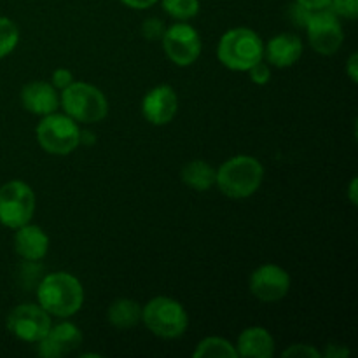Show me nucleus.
Listing matches in <instances>:
<instances>
[{
	"label": "nucleus",
	"mask_w": 358,
	"mask_h": 358,
	"mask_svg": "<svg viewBox=\"0 0 358 358\" xmlns=\"http://www.w3.org/2000/svg\"><path fill=\"white\" fill-rule=\"evenodd\" d=\"M37 304L51 317H73L84 304L83 283L70 273H49L37 285Z\"/></svg>",
	"instance_id": "obj_1"
},
{
	"label": "nucleus",
	"mask_w": 358,
	"mask_h": 358,
	"mask_svg": "<svg viewBox=\"0 0 358 358\" xmlns=\"http://www.w3.org/2000/svg\"><path fill=\"white\" fill-rule=\"evenodd\" d=\"M264 166L254 156H233L217 168L215 185L231 199H247L261 189Z\"/></svg>",
	"instance_id": "obj_2"
},
{
	"label": "nucleus",
	"mask_w": 358,
	"mask_h": 358,
	"mask_svg": "<svg viewBox=\"0 0 358 358\" xmlns=\"http://www.w3.org/2000/svg\"><path fill=\"white\" fill-rule=\"evenodd\" d=\"M217 58L233 72H247L250 66L264 59V42L252 28H231L217 44Z\"/></svg>",
	"instance_id": "obj_3"
},
{
	"label": "nucleus",
	"mask_w": 358,
	"mask_h": 358,
	"mask_svg": "<svg viewBox=\"0 0 358 358\" xmlns=\"http://www.w3.org/2000/svg\"><path fill=\"white\" fill-rule=\"evenodd\" d=\"M59 107L79 124H96L108 114V100L103 91L83 80H73L59 91Z\"/></svg>",
	"instance_id": "obj_4"
},
{
	"label": "nucleus",
	"mask_w": 358,
	"mask_h": 358,
	"mask_svg": "<svg viewBox=\"0 0 358 358\" xmlns=\"http://www.w3.org/2000/svg\"><path fill=\"white\" fill-rule=\"evenodd\" d=\"M142 324L156 338L178 339L187 331L189 315L177 299L157 296L142 306Z\"/></svg>",
	"instance_id": "obj_5"
},
{
	"label": "nucleus",
	"mask_w": 358,
	"mask_h": 358,
	"mask_svg": "<svg viewBox=\"0 0 358 358\" xmlns=\"http://www.w3.org/2000/svg\"><path fill=\"white\" fill-rule=\"evenodd\" d=\"M38 145L52 156H69L80 145V126L58 110L44 115L35 128Z\"/></svg>",
	"instance_id": "obj_6"
},
{
	"label": "nucleus",
	"mask_w": 358,
	"mask_h": 358,
	"mask_svg": "<svg viewBox=\"0 0 358 358\" xmlns=\"http://www.w3.org/2000/svg\"><path fill=\"white\" fill-rule=\"evenodd\" d=\"M35 208L37 198L27 182L9 180L0 187V224L7 229H17L31 222Z\"/></svg>",
	"instance_id": "obj_7"
},
{
	"label": "nucleus",
	"mask_w": 358,
	"mask_h": 358,
	"mask_svg": "<svg viewBox=\"0 0 358 358\" xmlns=\"http://www.w3.org/2000/svg\"><path fill=\"white\" fill-rule=\"evenodd\" d=\"M304 30L308 34V41L315 52L322 56H332L339 51L345 41L341 20L331 9L311 10Z\"/></svg>",
	"instance_id": "obj_8"
},
{
	"label": "nucleus",
	"mask_w": 358,
	"mask_h": 358,
	"mask_svg": "<svg viewBox=\"0 0 358 358\" xmlns=\"http://www.w3.org/2000/svg\"><path fill=\"white\" fill-rule=\"evenodd\" d=\"M161 42H163L164 55L168 56V59L182 69L198 62L203 49L198 30L185 21H177V23L170 24L164 30Z\"/></svg>",
	"instance_id": "obj_9"
},
{
	"label": "nucleus",
	"mask_w": 358,
	"mask_h": 358,
	"mask_svg": "<svg viewBox=\"0 0 358 358\" xmlns=\"http://www.w3.org/2000/svg\"><path fill=\"white\" fill-rule=\"evenodd\" d=\"M7 331L16 339L37 345L51 329V315L38 304H20L7 315Z\"/></svg>",
	"instance_id": "obj_10"
},
{
	"label": "nucleus",
	"mask_w": 358,
	"mask_h": 358,
	"mask_svg": "<svg viewBox=\"0 0 358 358\" xmlns=\"http://www.w3.org/2000/svg\"><path fill=\"white\" fill-rule=\"evenodd\" d=\"M290 275L278 264H262L248 278L250 294L261 303H278L289 294Z\"/></svg>",
	"instance_id": "obj_11"
},
{
	"label": "nucleus",
	"mask_w": 358,
	"mask_h": 358,
	"mask_svg": "<svg viewBox=\"0 0 358 358\" xmlns=\"http://www.w3.org/2000/svg\"><path fill=\"white\" fill-rule=\"evenodd\" d=\"M178 112L177 91L168 84L154 86L145 93L142 100V115L149 124L166 126L175 119Z\"/></svg>",
	"instance_id": "obj_12"
},
{
	"label": "nucleus",
	"mask_w": 358,
	"mask_h": 358,
	"mask_svg": "<svg viewBox=\"0 0 358 358\" xmlns=\"http://www.w3.org/2000/svg\"><path fill=\"white\" fill-rule=\"evenodd\" d=\"M83 345V332L72 322L51 325L48 334L37 343V353L42 358H62L76 352Z\"/></svg>",
	"instance_id": "obj_13"
},
{
	"label": "nucleus",
	"mask_w": 358,
	"mask_h": 358,
	"mask_svg": "<svg viewBox=\"0 0 358 358\" xmlns=\"http://www.w3.org/2000/svg\"><path fill=\"white\" fill-rule=\"evenodd\" d=\"M20 100L24 110L44 117V115L52 114L59 108V91L51 83L31 80L23 86Z\"/></svg>",
	"instance_id": "obj_14"
},
{
	"label": "nucleus",
	"mask_w": 358,
	"mask_h": 358,
	"mask_svg": "<svg viewBox=\"0 0 358 358\" xmlns=\"http://www.w3.org/2000/svg\"><path fill=\"white\" fill-rule=\"evenodd\" d=\"M303 51L304 45L299 35L283 31L269 38L268 44L264 45V58L275 69H289L299 62Z\"/></svg>",
	"instance_id": "obj_15"
},
{
	"label": "nucleus",
	"mask_w": 358,
	"mask_h": 358,
	"mask_svg": "<svg viewBox=\"0 0 358 358\" xmlns=\"http://www.w3.org/2000/svg\"><path fill=\"white\" fill-rule=\"evenodd\" d=\"M14 250L21 259L28 262H37L48 255L49 236L41 226L28 222L14 229Z\"/></svg>",
	"instance_id": "obj_16"
},
{
	"label": "nucleus",
	"mask_w": 358,
	"mask_h": 358,
	"mask_svg": "<svg viewBox=\"0 0 358 358\" xmlns=\"http://www.w3.org/2000/svg\"><path fill=\"white\" fill-rule=\"evenodd\" d=\"M234 348L238 358H271L275 355V338L268 329L254 325L238 336Z\"/></svg>",
	"instance_id": "obj_17"
},
{
	"label": "nucleus",
	"mask_w": 358,
	"mask_h": 358,
	"mask_svg": "<svg viewBox=\"0 0 358 358\" xmlns=\"http://www.w3.org/2000/svg\"><path fill=\"white\" fill-rule=\"evenodd\" d=\"M107 320L117 331H129L142 322V306L128 297H119L107 308Z\"/></svg>",
	"instance_id": "obj_18"
},
{
	"label": "nucleus",
	"mask_w": 358,
	"mask_h": 358,
	"mask_svg": "<svg viewBox=\"0 0 358 358\" xmlns=\"http://www.w3.org/2000/svg\"><path fill=\"white\" fill-rule=\"evenodd\" d=\"M217 170L205 159H192L182 168L180 178L184 185L198 192L210 191L215 185Z\"/></svg>",
	"instance_id": "obj_19"
},
{
	"label": "nucleus",
	"mask_w": 358,
	"mask_h": 358,
	"mask_svg": "<svg viewBox=\"0 0 358 358\" xmlns=\"http://www.w3.org/2000/svg\"><path fill=\"white\" fill-rule=\"evenodd\" d=\"M194 358H238L236 348L227 339L219 338V336H210V338L201 339L192 352Z\"/></svg>",
	"instance_id": "obj_20"
},
{
	"label": "nucleus",
	"mask_w": 358,
	"mask_h": 358,
	"mask_svg": "<svg viewBox=\"0 0 358 358\" xmlns=\"http://www.w3.org/2000/svg\"><path fill=\"white\" fill-rule=\"evenodd\" d=\"M164 13L175 21H189L198 16L199 0H159Z\"/></svg>",
	"instance_id": "obj_21"
},
{
	"label": "nucleus",
	"mask_w": 358,
	"mask_h": 358,
	"mask_svg": "<svg viewBox=\"0 0 358 358\" xmlns=\"http://www.w3.org/2000/svg\"><path fill=\"white\" fill-rule=\"evenodd\" d=\"M20 42V28L10 17L0 16V59L9 56Z\"/></svg>",
	"instance_id": "obj_22"
},
{
	"label": "nucleus",
	"mask_w": 358,
	"mask_h": 358,
	"mask_svg": "<svg viewBox=\"0 0 358 358\" xmlns=\"http://www.w3.org/2000/svg\"><path fill=\"white\" fill-rule=\"evenodd\" d=\"M329 9L341 20H357L358 17V0H331Z\"/></svg>",
	"instance_id": "obj_23"
},
{
	"label": "nucleus",
	"mask_w": 358,
	"mask_h": 358,
	"mask_svg": "<svg viewBox=\"0 0 358 358\" xmlns=\"http://www.w3.org/2000/svg\"><path fill=\"white\" fill-rule=\"evenodd\" d=\"M248 76H250V80L257 86H266V84L271 80V65L266 63L264 59H261L259 63H255L254 66L247 70Z\"/></svg>",
	"instance_id": "obj_24"
},
{
	"label": "nucleus",
	"mask_w": 358,
	"mask_h": 358,
	"mask_svg": "<svg viewBox=\"0 0 358 358\" xmlns=\"http://www.w3.org/2000/svg\"><path fill=\"white\" fill-rule=\"evenodd\" d=\"M164 30H166V27L159 17H147L142 24V35L147 41H161Z\"/></svg>",
	"instance_id": "obj_25"
},
{
	"label": "nucleus",
	"mask_w": 358,
	"mask_h": 358,
	"mask_svg": "<svg viewBox=\"0 0 358 358\" xmlns=\"http://www.w3.org/2000/svg\"><path fill=\"white\" fill-rule=\"evenodd\" d=\"M283 358L292 357V358H318L322 357V352H318L315 346L311 345H292L290 348L283 350Z\"/></svg>",
	"instance_id": "obj_26"
},
{
	"label": "nucleus",
	"mask_w": 358,
	"mask_h": 358,
	"mask_svg": "<svg viewBox=\"0 0 358 358\" xmlns=\"http://www.w3.org/2000/svg\"><path fill=\"white\" fill-rule=\"evenodd\" d=\"M73 73L70 72L69 69H63V66H59V69H56L55 72H52L51 76V84L56 87L58 91H63L65 87H69L70 84L73 83Z\"/></svg>",
	"instance_id": "obj_27"
},
{
	"label": "nucleus",
	"mask_w": 358,
	"mask_h": 358,
	"mask_svg": "<svg viewBox=\"0 0 358 358\" xmlns=\"http://www.w3.org/2000/svg\"><path fill=\"white\" fill-rule=\"evenodd\" d=\"M310 14H311V10L304 9L303 6H299V3H296V2H294V7L290 9V17H292L294 23L301 28H304V24H306Z\"/></svg>",
	"instance_id": "obj_28"
},
{
	"label": "nucleus",
	"mask_w": 358,
	"mask_h": 358,
	"mask_svg": "<svg viewBox=\"0 0 358 358\" xmlns=\"http://www.w3.org/2000/svg\"><path fill=\"white\" fill-rule=\"evenodd\" d=\"M294 2L299 3V6H303L308 10H320L327 9L331 0H294Z\"/></svg>",
	"instance_id": "obj_29"
},
{
	"label": "nucleus",
	"mask_w": 358,
	"mask_h": 358,
	"mask_svg": "<svg viewBox=\"0 0 358 358\" xmlns=\"http://www.w3.org/2000/svg\"><path fill=\"white\" fill-rule=\"evenodd\" d=\"M119 2L124 3L126 7H129V9L143 10V9H149V7L156 6L159 0H119Z\"/></svg>",
	"instance_id": "obj_30"
},
{
	"label": "nucleus",
	"mask_w": 358,
	"mask_h": 358,
	"mask_svg": "<svg viewBox=\"0 0 358 358\" xmlns=\"http://www.w3.org/2000/svg\"><path fill=\"white\" fill-rule=\"evenodd\" d=\"M346 73L352 79V83H357L358 80V55L353 52L348 58V63H346Z\"/></svg>",
	"instance_id": "obj_31"
},
{
	"label": "nucleus",
	"mask_w": 358,
	"mask_h": 358,
	"mask_svg": "<svg viewBox=\"0 0 358 358\" xmlns=\"http://www.w3.org/2000/svg\"><path fill=\"white\" fill-rule=\"evenodd\" d=\"M350 352L346 348H343V346L339 345H331L329 346L327 352L322 353V357H331V358H336V357H348Z\"/></svg>",
	"instance_id": "obj_32"
},
{
	"label": "nucleus",
	"mask_w": 358,
	"mask_h": 358,
	"mask_svg": "<svg viewBox=\"0 0 358 358\" xmlns=\"http://www.w3.org/2000/svg\"><path fill=\"white\" fill-rule=\"evenodd\" d=\"M348 196H350V201H352L353 205H357V178H353L352 184H350Z\"/></svg>",
	"instance_id": "obj_33"
}]
</instances>
